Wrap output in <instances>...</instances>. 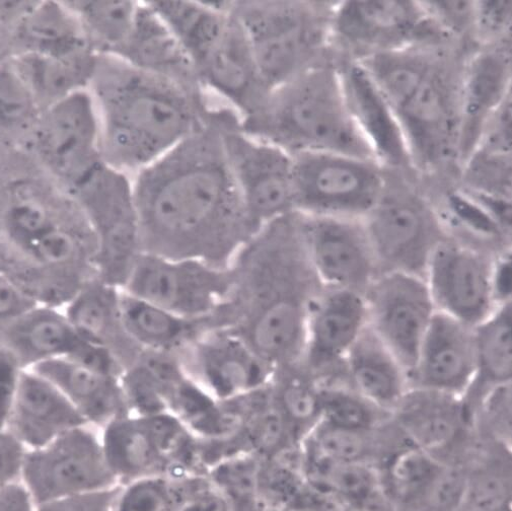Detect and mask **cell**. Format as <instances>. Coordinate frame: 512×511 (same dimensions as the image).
I'll return each mask as SVG.
<instances>
[{
  "label": "cell",
  "mask_w": 512,
  "mask_h": 511,
  "mask_svg": "<svg viewBox=\"0 0 512 511\" xmlns=\"http://www.w3.org/2000/svg\"><path fill=\"white\" fill-rule=\"evenodd\" d=\"M132 184L141 253L227 269L256 232L228 166L217 110Z\"/></svg>",
  "instance_id": "obj_1"
},
{
  "label": "cell",
  "mask_w": 512,
  "mask_h": 511,
  "mask_svg": "<svg viewBox=\"0 0 512 511\" xmlns=\"http://www.w3.org/2000/svg\"><path fill=\"white\" fill-rule=\"evenodd\" d=\"M230 269L231 294L212 317L214 326L239 334L276 371L300 364L309 305L321 287L306 256L301 215L257 230Z\"/></svg>",
  "instance_id": "obj_2"
},
{
  "label": "cell",
  "mask_w": 512,
  "mask_h": 511,
  "mask_svg": "<svg viewBox=\"0 0 512 511\" xmlns=\"http://www.w3.org/2000/svg\"><path fill=\"white\" fill-rule=\"evenodd\" d=\"M89 91L99 116L103 160L128 176L175 150L211 110L206 100L113 56L99 55Z\"/></svg>",
  "instance_id": "obj_3"
},
{
  "label": "cell",
  "mask_w": 512,
  "mask_h": 511,
  "mask_svg": "<svg viewBox=\"0 0 512 511\" xmlns=\"http://www.w3.org/2000/svg\"><path fill=\"white\" fill-rule=\"evenodd\" d=\"M450 46L419 47L360 61L395 111L416 175L458 169L465 60Z\"/></svg>",
  "instance_id": "obj_4"
},
{
  "label": "cell",
  "mask_w": 512,
  "mask_h": 511,
  "mask_svg": "<svg viewBox=\"0 0 512 511\" xmlns=\"http://www.w3.org/2000/svg\"><path fill=\"white\" fill-rule=\"evenodd\" d=\"M240 119L246 132L291 156L340 153L374 160L349 115L335 57L274 88L257 112Z\"/></svg>",
  "instance_id": "obj_5"
},
{
  "label": "cell",
  "mask_w": 512,
  "mask_h": 511,
  "mask_svg": "<svg viewBox=\"0 0 512 511\" xmlns=\"http://www.w3.org/2000/svg\"><path fill=\"white\" fill-rule=\"evenodd\" d=\"M270 90L328 59L333 4L300 0L228 2Z\"/></svg>",
  "instance_id": "obj_6"
},
{
  "label": "cell",
  "mask_w": 512,
  "mask_h": 511,
  "mask_svg": "<svg viewBox=\"0 0 512 511\" xmlns=\"http://www.w3.org/2000/svg\"><path fill=\"white\" fill-rule=\"evenodd\" d=\"M331 48L339 58L362 61L418 47L450 46L425 2L372 0L333 4Z\"/></svg>",
  "instance_id": "obj_7"
},
{
  "label": "cell",
  "mask_w": 512,
  "mask_h": 511,
  "mask_svg": "<svg viewBox=\"0 0 512 511\" xmlns=\"http://www.w3.org/2000/svg\"><path fill=\"white\" fill-rule=\"evenodd\" d=\"M100 429L119 485L151 476L181 477L201 469L198 438L170 412L128 413Z\"/></svg>",
  "instance_id": "obj_8"
},
{
  "label": "cell",
  "mask_w": 512,
  "mask_h": 511,
  "mask_svg": "<svg viewBox=\"0 0 512 511\" xmlns=\"http://www.w3.org/2000/svg\"><path fill=\"white\" fill-rule=\"evenodd\" d=\"M409 179V175L388 172L386 188L363 222L381 273L424 277L432 253L448 238L447 229L440 211Z\"/></svg>",
  "instance_id": "obj_9"
},
{
  "label": "cell",
  "mask_w": 512,
  "mask_h": 511,
  "mask_svg": "<svg viewBox=\"0 0 512 511\" xmlns=\"http://www.w3.org/2000/svg\"><path fill=\"white\" fill-rule=\"evenodd\" d=\"M228 166L255 231L295 211L294 158L244 130L231 110H217Z\"/></svg>",
  "instance_id": "obj_10"
},
{
  "label": "cell",
  "mask_w": 512,
  "mask_h": 511,
  "mask_svg": "<svg viewBox=\"0 0 512 511\" xmlns=\"http://www.w3.org/2000/svg\"><path fill=\"white\" fill-rule=\"evenodd\" d=\"M294 158L295 211L364 219L378 203L388 172L368 158L309 153Z\"/></svg>",
  "instance_id": "obj_11"
},
{
  "label": "cell",
  "mask_w": 512,
  "mask_h": 511,
  "mask_svg": "<svg viewBox=\"0 0 512 511\" xmlns=\"http://www.w3.org/2000/svg\"><path fill=\"white\" fill-rule=\"evenodd\" d=\"M72 193L97 238V276L122 288L141 253L132 180L104 162Z\"/></svg>",
  "instance_id": "obj_12"
},
{
  "label": "cell",
  "mask_w": 512,
  "mask_h": 511,
  "mask_svg": "<svg viewBox=\"0 0 512 511\" xmlns=\"http://www.w3.org/2000/svg\"><path fill=\"white\" fill-rule=\"evenodd\" d=\"M21 482L36 505L119 486L105 455L101 429L91 424L27 451Z\"/></svg>",
  "instance_id": "obj_13"
},
{
  "label": "cell",
  "mask_w": 512,
  "mask_h": 511,
  "mask_svg": "<svg viewBox=\"0 0 512 511\" xmlns=\"http://www.w3.org/2000/svg\"><path fill=\"white\" fill-rule=\"evenodd\" d=\"M232 285L230 268L140 253L122 289L178 316L203 320L226 304Z\"/></svg>",
  "instance_id": "obj_14"
},
{
  "label": "cell",
  "mask_w": 512,
  "mask_h": 511,
  "mask_svg": "<svg viewBox=\"0 0 512 511\" xmlns=\"http://www.w3.org/2000/svg\"><path fill=\"white\" fill-rule=\"evenodd\" d=\"M300 215L306 256L318 284L364 295L381 269L363 219Z\"/></svg>",
  "instance_id": "obj_15"
},
{
  "label": "cell",
  "mask_w": 512,
  "mask_h": 511,
  "mask_svg": "<svg viewBox=\"0 0 512 511\" xmlns=\"http://www.w3.org/2000/svg\"><path fill=\"white\" fill-rule=\"evenodd\" d=\"M187 376L219 402L262 391L276 370L239 334L213 327L178 353Z\"/></svg>",
  "instance_id": "obj_16"
},
{
  "label": "cell",
  "mask_w": 512,
  "mask_h": 511,
  "mask_svg": "<svg viewBox=\"0 0 512 511\" xmlns=\"http://www.w3.org/2000/svg\"><path fill=\"white\" fill-rule=\"evenodd\" d=\"M369 327L393 352L409 379L436 314L424 277L382 272L364 292Z\"/></svg>",
  "instance_id": "obj_17"
},
{
  "label": "cell",
  "mask_w": 512,
  "mask_h": 511,
  "mask_svg": "<svg viewBox=\"0 0 512 511\" xmlns=\"http://www.w3.org/2000/svg\"><path fill=\"white\" fill-rule=\"evenodd\" d=\"M37 144L43 161L70 183L71 190L104 163L99 116L89 89L48 106L38 128Z\"/></svg>",
  "instance_id": "obj_18"
},
{
  "label": "cell",
  "mask_w": 512,
  "mask_h": 511,
  "mask_svg": "<svg viewBox=\"0 0 512 511\" xmlns=\"http://www.w3.org/2000/svg\"><path fill=\"white\" fill-rule=\"evenodd\" d=\"M492 262L480 250L449 238L438 245L424 272L436 311L472 328L491 316L498 309Z\"/></svg>",
  "instance_id": "obj_19"
},
{
  "label": "cell",
  "mask_w": 512,
  "mask_h": 511,
  "mask_svg": "<svg viewBox=\"0 0 512 511\" xmlns=\"http://www.w3.org/2000/svg\"><path fill=\"white\" fill-rule=\"evenodd\" d=\"M351 120L373 159L387 172L416 175L399 119L367 69L336 59Z\"/></svg>",
  "instance_id": "obj_20"
},
{
  "label": "cell",
  "mask_w": 512,
  "mask_h": 511,
  "mask_svg": "<svg viewBox=\"0 0 512 511\" xmlns=\"http://www.w3.org/2000/svg\"><path fill=\"white\" fill-rule=\"evenodd\" d=\"M368 327L363 294L320 287L308 309L303 368L316 378L327 377Z\"/></svg>",
  "instance_id": "obj_21"
},
{
  "label": "cell",
  "mask_w": 512,
  "mask_h": 511,
  "mask_svg": "<svg viewBox=\"0 0 512 511\" xmlns=\"http://www.w3.org/2000/svg\"><path fill=\"white\" fill-rule=\"evenodd\" d=\"M474 328L436 312L420 347L411 387L463 398L476 378Z\"/></svg>",
  "instance_id": "obj_22"
},
{
  "label": "cell",
  "mask_w": 512,
  "mask_h": 511,
  "mask_svg": "<svg viewBox=\"0 0 512 511\" xmlns=\"http://www.w3.org/2000/svg\"><path fill=\"white\" fill-rule=\"evenodd\" d=\"M511 101L510 44L478 47L465 59L461 89L458 168L484 128Z\"/></svg>",
  "instance_id": "obj_23"
},
{
  "label": "cell",
  "mask_w": 512,
  "mask_h": 511,
  "mask_svg": "<svg viewBox=\"0 0 512 511\" xmlns=\"http://www.w3.org/2000/svg\"><path fill=\"white\" fill-rule=\"evenodd\" d=\"M229 8V4H228ZM227 28L198 64L197 72L204 89L228 100L248 117L265 103L271 90L263 80L247 37L231 12Z\"/></svg>",
  "instance_id": "obj_24"
},
{
  "label": "cell",
  "mask_w": 512,
  "mask_h": 511,
  "mask_svg": "<svg viewBox=\"0 0 512 511\" xmlns=\"http://www.w3.org/2000/svg\"><path fill=\"white\" fill-rule=\"evenodd\" d=\"M117 58L205 100V89L194 63L150 2L140 3L131 35Z\"/></svg>",
  "instance_id": "obj_25"
},
{
  "label": "cell",
  "mask_w": 512,
  "mask_h": 511,
  "mask_svg": "<svg viewBox=\"0 0 512 511\" xmlns=\"http://www.w3.org/2000/svg\"><path fill=\"white\" fill-rule=\"evenodd\" d=\"M84 424L88 423L51 382L32 370L22 371L7 430L27 451Z\"/></svg>",
  "instance_id": "obj_26"
},
{
  "label": "cell",
  "mask_w": 512,
  "mask_h": 511,
  "mask_svg": "<svg viewBox=\"0 0 512 511\" xmlns=\"http://www.w3.org/2000/svg\"><path fill=\"white\" fill-rule=\"evenodd\" d=\"M468 411L463 398L411 387L390 415L410 445L440 458L465 429Z\"/></svg>",
  "instance_id": "obj_27"
},
{
  "label": "cell",
  "mask_w": 512,
  "mask_h": 511,
  "mask_svg": "<svg viewBox=\"0 0 512 511\" xmlns=\"http://www.w3.org/2000/svg\"><path fill=\"white\" fill-rule=\"evenodd\" d=\"M68 321L63 308L38 304L0 330V348L23 370L43 363L70 358L84 343Z\"/></svg>",
  "instance_id": "obj_28"
},
{
  "label": "cell",
  "mask_w": 512,
  "mask_h": 511,
  "mask_svg": "<svg viewBox=\"0 0 512 511\" xmlns=\"http://www.w3.org/2000/svg\"><path fill=\"white\" fill-rule=\"evenodd\" d=\"M121 288L98 276L89 280L63 307L79 336L111 351L124 371L142 353L127 336L120 316Z\"/></svg>",
  "instance_id": "obj_29"
},
{
  "label": "cell",
  "mask_w": 512,
  "mask_h": 511,
  "mask_svg": "<svg viewBox=\"0 0 512 511\" xmlns=\"http://www.w3.org/2000/svg\"><path fill=\"white\" fill-rule=\"evenodd\" d=\"M344 381L380 411L391 414L411 388L408 373L368 327L341 365Z\"/></svg>",
  "instance_id": "obj_30"
},
{
  "label": "cell",
  "mask_w": 512,
  "mask_h": 511,
  "mask_svg": "<svg viewBox=\"0 0 512 511\" xmlns=\"http://www.w3.org/2000/svg\"><path fill=\"white\" fill-rule=\"evenodd\" d=\"M32 371L51 382L88 424L102 428L130 413L121 378L92 370L69 358L43 363Z\"/></svg>",
  "instance_id": "obj_31"
},
{
  "label": "cell",
  "mask_w": 512,
  "mask_h": 511,
  "mask_svg": "<svg viewBox=\"0 0 512 511\" xmlns=\"http://www.w3.org/2000/svg\"><path fill=\"white\" fill-rule=\"evenodd\" d=\"M458 172L469 192L511 202V104L488 122Z\"/></svg>",
  "instance_id": "obj_32"
},
{
  "label": "cell",
  "mask_w": 512,
  "mask_h": 511,
  "mask_svg": "<svg viewBox=\"0 0 512 511\" xmlns=\"http://www.w3.org/2000/svg\"><path fill=\"white\" fill-rule=\"evenodd\" d=\"M120 316L129 339L142 351L178 354L210 328V319L193 320L128 294L121 288Z\"/></svg>",
  "instance_id": "obj_33"
},
{
  "label": "cell",
  "mask_w": 512,
  "mask_h": 511,
  "mask_svg": "<svg viewBox=\"0 0 512 511\" xmlns=\"http://www.w3.org/2000/svg\"><path fill=\"white\" fill-rule=\"evenodd\" d=\"M20 17L17 37L23 53L57 58L97 54L66 3H28Z\"/></svg>",
  "instance_id": "obj_34"
},
{
  "label": "cell",
  "mask_w": 512,
  "mask_h": 511,
  "mask_svg": "<svg viewBox=\"0 0 512 511\" xmlns=\"http://www.w3.org/2000/svg\"><path fill=\"white\" fill-rule=\"evenodd\" d=\"M180 42L196 70L227 28L228 2H150Z\"/></svg>",
  "instance_id": "obj_35"
},
{
  "label": "cell",
  "mask_w": 512,
  "mask_h": 511,
  "mask_svg": "<svg viewBox=\"0 0 512 511\" xmlns=\"http://www.w3.org/2000/svg\"><path fill=\"white\" fill-rule=\"evenodd\" d=\"M474 332L476 378L464 400L475 398L479 403L490 391L511 384V305L498 308Z\"/></svg>",
  "instance_id": "obj_36"
},
{
  "label": "cell",
  "mask_w": 512,
  "mask_h": 511,
  "mask_svg": "<svg viewBox=\"0 0 512 511\" xmlns=\"http://www.w3.org/2000/svg\"><path fill=\"white\" fill-rule=\"evenodd\" d=\"M275 406L300 445L321 421V396L317 379L303 365L279 369L269 386Z\"/></svg>",
  "instance_id": "obj_37"
},
{
  "label": "cell",
  "mask_w": 512,
  "mask_h": 511,
  "mask_svg": "<svg viewBox=\"0 0 512 511\" xmlns=\"http://www.w3.org/2000/svg\"><path fill=\"white\" fill-rule=\"evenodd\" d=\"M78 17L98 55L118 57L127 43L137 18V2L66 3Z\"/></svg>",
  "instance_id": "obj_38"
},
{
  "label": "cell",
  "mask_w": 512,
  "mask_h": 511,
  "mask_svg": "<svg viewBox=\"0 0 512 511\" xmlns=\"http://www.w3.org/2000/svg\"><path fill=\"white\" fill-rule=\"evenodd\" d=\"M372 432L338 428L320 421L300 443L304 471L354 462H369Z\"/></svg>",
  "instance_id": "obj_39"
},
{
  "label": "cell",
  "mask_w": 512,
  "mask_h": 511,
  "mask_svg": "<svg viewBox=\"0 0 512 511\" xmlns=\"http://www.w3.org/2000/svg\"><path fill=\"white\" fill-rule=\"evenodd\" d=\"M304 474L314 488L357 508L371 506L385 491L382 478L369 462L325 466Z\"/></svg>",
  "instance_id": "obj_40"
},
{
  "label": "cell",
  "mask_w": 512,
  "mask_h": 511,
  "mask_svg": "<svg viewBox=\"0 0 512 511\" xmlns=\"http://www.w3.org/2000/svg\"><path fill=\"white\" fill-rule=\"evenodd\" d=\"M445 462L419 448L408 447L393 454L382 480L384 490L406 511L423 495Z\"/></svg>",
  "instance_id": "obj_41"
},
{
  "label": "cell",
  "mask_w": 512,
  "mask_h": 511,
  "mask_svg": "<svg viewBox=\"0 0 512 511\" xmlns=\"http://www.w3.org/2000/svg\"><path fill=\"white\" fill-rule=\"evenodd\" d=\"M316 379L321 396V421L358 432H373L380 425L384 412L362 398L343 379Z\"/></svg>",
  "instance_id": "obj_42"
},
{
  "label": "cell",
  "mask_w": 512,
  "mask_h": 511,
  "mask_svg": "<svg viewBox=\"0 0 512 511\" xmlns=\"http://www.w3.org/2000/svg\"><path fill=\"white\" fill-rule=\"evenodd\" d=\"M178 503V479L159 475L120 485L113 511H176Z\"/></svg>",
  "instance_id": "obj_43"
},
{
  "label": "cell",
  "mask_w": 512,
  "mask_h": 511,
  "mask_svg": "<svg viewBox=\"0 0 512 511\" xmlns=\"http://www.w3.org/2000/svg\"><path fill=\"white\" fill-rule=\"evenodd\" d=\"M510 477L499 468L469 472L468 485L458 511H509Z\"/></svg>",
  "instance_id": "obj_44"
},
{
  "label": "cell",
  "mask_w": 512,
  "mask_h": 511,
  "mask_svg": "<svg viewBox=\"0 0 512 511\" xmlns=\"http://www.w3.org/2000/svg\"><path fill=\"white\" fill-rule=\"evenodd\" d=\"M37 98L15 62L0 65V124L13 126L34 114Z\"/></svg>",
  "instance_id": "obj_45"
},
{
  "label": "cell",
  "mask_w": 512,
  "mask_h": 511,
  "mask_svg": "<svg viewBox=\"0 0 512 511\" xmlns=\"http://www.w3.org/2000/svg\"><path fill=\"white\" fill-rule=\"evenodd\" d=\"M469 471L444 463L410 511H458L467 489Z\"/></svg>",
  "instance_id": "obj_46"
},
{
  "label": "cell",
  "mask_w": 512,
  "mask_h": 511,
  "mask_svg": "<svg viewBox=\"0 0 512 511\" xmlns=\"http://www.w3.org/2000/svg\"><path fill=\"white\" fill-rule=\"evenodd\" d=\"M510 2H474L472 39L478 47L510 44Z\"/></svg>",
  "instance_id": "obj_47"
},
{
  "label": "cell",
  "mask_w": 512,
  "mask_h": 511,
  "mask_svg": "<svg viewBox=\"0 0 512 511\" xmlns=\"http://www.w3.org/2000/svg\"><path fill=\"white\" fill-rule=\"evenodd\" d=\"M38 303L8 275L0 271V330L13 323Z\"/></svg>",
  "instance_id": "obj_48"
},
{
  "label": "cell",
  "mask_w": 512,
  "mask_h": 511,
  "mask_svg": "<svg viewBox=\"0 0 512 511\" xmlns=\"http://www.w3.org/2000/svg\"><path fill=\"white\" fill-rule=\"evenodd\" d=\"M27 450L7 429L0 431V490L22 481Z\"/></svg>",
  "instance_id": "obj_49"
},
{
  "label": "cell",
  "mask_w": 512,
  "mask_h": 511,
  "mask_svg": "<svg viewBox=\"0 0 512 511\" xmlns=\"http://www.w3.org/2000/svg\"><path fill=\"white\" fill-rule=\"evenodd\" d=\"M485 422L498 435L510 434L511 384L498 387L487 393L478 403Z\"/></svg>",
  "instance_id": "obj_50"
},
{
  "label": "cell",
  "mask_w": 512,
  "mask_h": 511,
  "mask_svg": "<svg viewBox=\"0 0 512 511\" xmlns=\"http://www.w3.org/2000/svg\"><path fill=\"white\" fill-rule=\"evenodd\" d=\"M23 369L0 348V431L6 430Z\"/></svg>",
  "instance_id": "obj_51"
},
{
  "label": "cell",
  "mask_w": 512,
  "mask_h": 511,
  "mask_svg": "<svg viewBox=\"0 0 512 511\" xmlns=\"http://www.w3.org/2000/svg\"><path fill=\"white\" fill-rule=\"evenodd\" d=\"M118 487L36 505L35 511H113Z\"/></svg>",
  "instance_id": "obj_52"
},
{
  "label": "cell",
  "mask_w": 512,
  "mask_h": 511,
  "mask_svg": "<svg viewBox=\"0 0 512 511\" xmlns=\"http://www.w3.org/2000/svg\"><path fill=\"white\" fill-rule=\"evenodd\" d=\"M511 256L510 250L502 252L492 262L491 287L498 308L511 305Z\"/></svg>",
  "instance_id": "obj_53"
},
{
  "label": "cell",
  "mask_w": 512,
  "mask_h": 511,
  "mask_svg": "<svg viewBox=\"0 0 512 511\" xmlns=\"http://www.w3.org/2000/svg\"><path fill=\"white\" fill-rule=\"evenodd\" d=\"M36 504L22 482L0 490V511H35Z\"/></svg>",
  "instance_id": "obj_54"
}]
</instances>
